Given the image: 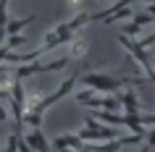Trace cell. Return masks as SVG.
<instances>
[{
    "label": "cell",
    "mask_w": 155,
    "mask_h": 152,
    "mask_svg": "<svg viewBox=\"0 0 155 152\" xmlns=\"http://www.w3.org/2000/svg\"><path fill=\"white\" fill-rule=\"evenodd\" d=\"M84 87H92L95 92H116L124 84H145L142 76H110V73H84L79 76Z\"/></svg>",
    "instance_id": "cell-1"
},
{
    "label": "cell",
    "mask_w": 155,
    "mask_h": 152,
    "mask_svg": "<svg viewBox=\"0 0 155 152\" xmlns=\"http://www.w3.org/2000/svg\"><path fill=\"white\" fill-rule=\"evenodd\" d=\"M76 81H79V73H76V76H68V79H66L63 84H61V87H58L55 92H53V95L42 97V102L37 105V108H40L42 113H48V110H50V108H53L55 102H61V100H63L66 95H71V92H74V87H76Z\"/></svg>",
    "instance_id": "cell-2"
},
{
    "label": "cell",
    "mask_w": 155,
    "mask_h": 152,
    "mask_svg": "<svg viewBox=\"0 0 155 152\" xmlns=\"http://www.w3.org/2000/svg\"><path fill=\"white\" fill-rule=\"evenodd\" d=\"M26 142H29V147H32L34 152H50V144H48V139H45V134H42V128H32V131L26 134Z\"/></svg>",
    "instance_id": "cell-3"
},
{
    "label": "cell",
    "mask_w": 155,
    "mask_h": 152,
    "mask_svg": "<svg viewBox=\"0 0 155 152\" xmlns=\"http://www.w3.org/2000/svg\"><path fill=\"white\" fill-rule=\"evenodd\" d=\"M118 100H121V108H124L126 113H139V100H137V95H134L131 89L121 92V95H118Z\"/></svg>",
    "instance_id": "cell-4"
},
{
    "label": "cell",
    "mask_w": 155,
    "mask_h": 152,
    "mask_svg": "<svg viewBox=\"0 0 155 152\" xmlns=\"http://www.w3.org/2000/svg\"><path fill=\"white\" fill-rule=\"evenodd\" d=\"M34 18H37V13H29L26 18H13V21H8V24H5V32H8V34H18V32H24V29L32 24Z\"/></svg>",
    "instance_id": "cell-5"
},
{
    "label": "cell",
    "mask_w": 155,
    "mask_h": 152,
    "mask_svg": "<svg viewBox=\"0 0 155 152\" xmlns=\"http://www.w3.org/2000/svg\"><path fill=\"white\" fill-rule=\"evenodd\" d=\"M42 115H45V113H42L40 108H26V110H24V121L32 128H40L42 126Z\"/></svg>",
    "instance_id": "cell-6"
},
{
    "label": "cell",
    "mask_w": 155,
    "mask_h": 152,
    "mask_svg": "<svg viewBox=\"0 0 155 152\" xmlns=\"http://www.w3.org/2000/svg\"><path fill=\"white\" fill-rule=\"evenodd\" d=\"M79 34H82V32H79ZM79 34H74V40L68 42V45H71V55H74V58L87 55V40H84V37H79Z\"/></svg>",
    "instance_id": "cell-7"
},
{
    "label": "cell",
    "mask_w": 155,
    "mask_h": 152,
    "mask_svg": "<svg viewBox=\"0 0 155 152\" xmlns=\"http://www.w3.org/2000/svg\"><path fill=\"white\" fill-rule=\"evenodd\" d=\"M95 95H97V92H95V89H92V87H87V89H82V92H76V95H74V97H76V102H87V100H90V97H95Z\"/></svg>",
    "instance_id": "cell-8"
},
{
    "label": "cell",
    "mask_w": 155,
    "mask_h": 152,
    "mask_svg": "<svg viewBox=\"0 0 155 152\" xmlns=\"http://www.w3.org/2000/svg\"><path fill=\"white\" fill-rule=\"evenodd\" d=\"M26 42V37L21 34V37H16V34H8V47L13 50V47H18V45H24Z\"/></svg>",
    "instance_id": "cell-9"
},
{
    "label": "cell",
    "mask_w": 155,
    "mask_h": 152,
    "mask_svg": "<svg viewBox=\"0 0 155 152\" xmlns=\"http://www.w3.org/2000/svg\"><path fill=\"white\" fill-rule=\"evenodd\" d=\"M139 32H142V26H137V24H134V21H131V24L126 26V29H124V34H126V37H137Z\"/></svg>",
    "instance_id": "cell-10"
},
{
    "label": "cell",
    "mask_w": 155,
    "mask_h": 152,
    "mask_svg": "<svg viewBox=\"0 0 155 152\" xmlns=\"http://www.w3.org/2000/svg\"><path fill=\"white\" fill-rule=\"evenodd\" d=\"M18 152H34L29 147V142H26V136H18Z\"/></svg>",
    "instance_id": "cell-11"
},
{
    "label": "cell",
    "mask_w": 155,
    "mask_h": 152,
    "mask_svg": "<svg viewBox=\"0 0 155 152\" xmlns=\"http://www.w3.org/2000/svg\"><path fill=\"white\" fill-rule=\"evenodd\" d=\"M139 45H142V47H150V45H155V34H150V37H145V40H139Z\"/></svg>",
    "instance_id": "cell-12"
},
{
    "label": "cell",
    "mask_w": 155,
    "mask_h": 152,
    "mask_svg": "<svg viewBox=\"0 0 155 152\" xmlns=\"http://www.w3.org/2000/svg\"><path fill=\"white\" fill-rule=\"evenodd\" d=\"M8 53H11V47H8V45H3V47H0V63H3V60L8 58Z\"/></svg>",
    "instance_id": "cell-13"
},
{
    "label": "cell",
    "mask_w": 155,
    "mask_h": 152,
    "mask_svg": "<svg viewBox=\"0 0 155 152\" xmlns=\"http://www.w3.org/2000/svg\"><path fill=\"white\" fill-rule=\"evenodd\" d=\"M0 121H8V110H5L3 105H0Z\"/></svg>",
    "instance_id": "cell-14"
},
{
    "label": "cell",
    "mask_w": 155,
    "mask_h": 152,
    "mask_svg": "<svg viewBox=\"0 0 155 152\" xmlns=\"http://www.w3.org/2000/svg\"><path fill=\"white\" fill-rule=\"evenodd\" d=\"M5 34H8V32H5V26H0V42L5 40Z\"/></svg>",
    "instance_id": "cell-15"
},
{
    "label": "cell",
    "mask_w": 155,
    "mask_h": 152,
    "mask_svg": "<svg viewBox=\"0 0 155 152\" xmlns=\"http://www.w3.org/2000/svg\"><path fill=\"white\" fill-rule=\"evenodd\" d=\"M147 13H153V16H155V3H150V8H147Z\"/></svg>",
    "instance_id": "cell-16"
},
{
    "label": "cell",
    "mask_w": 155,
    "mask_h": 152,
    "mask_svg": "<svg viewBox=\"0 0 155 152\" xmlns=\"http://www.w3.org/2000/svg\"><path fill=\"white\" fill-rule=\"evenodd\" d=\"M137 152H147V147H142V150H137Z\"/></svg>",
    "instance_id": "cell-17"
},
{
    "label": "cell",
    "mask_w": 155,
    "mask_h": 152,
    "mask_svg": "<svg viewBox=\"0 0 155 152\" xmlns=\"http://www.w3.org/2000/svg\"><path fill=\"white\" fill-rule=\"evenodd\" d=\"M100 3H103V0H100Z\"/></svg>",
    "instance_id": "cell-18"
}]
</instances>
